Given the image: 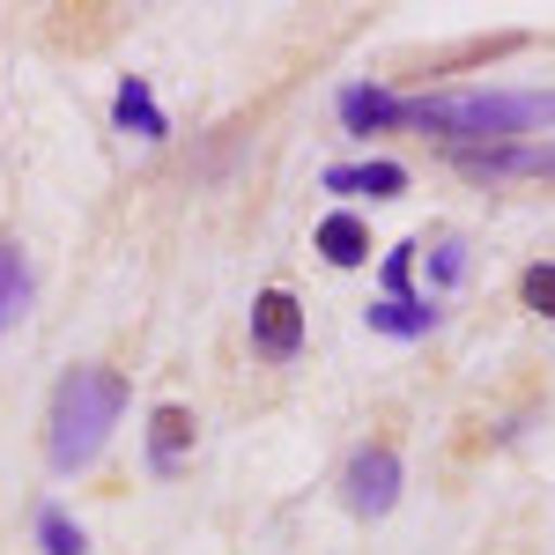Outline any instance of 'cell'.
Returning <instances> with one entry per match:
<instances>
[{
  "instance_id": "11",
  "label": "cell",
  "mask_w": 555,
  "mask_h": 555,
  "mask_svg": "<svg viewBox=\"0 0 555 555\" xmlns=\"http://www.w3.org/2000/svg\"><path fill=\"white\" fill-rule=\"evenodd\" d=\"M518 304H526V311H541V319H555V267H548V259L518 274Z\"/></svg>"
},
{
  "instance_id": "4",
  "label": "cell",
  "mask_w": 555,
  "mask_h": 555,
  "mask_svg": "<svg viewBox=\"0 0 555 555\" xmlns=\"http://www.w3.org/2000/svg\"><path fill=\"white\" fill-rule=\"evenodd\" d=\"M297 341H304L297 297H289V289H267V297L253 304V348H259V356H274V363H289V356H297Z\"/></svg>"
},
{
  "instance_id": "3",
  "label": "cell",
  "mask_w": 555,
  "mask_h": 555,
  "mask_svg": "<svg viewBox=\"0 0 555 555\" xmlns=\"http://www.w3.org/2000/svg\"><path fill=\"white\" fill-rule=\"evenodd\" d=\"M392 496H400V460H392V444L356 452V460H348V504L363 518H378V512H392Z\"/></svg>"
},
{
  "instance_id": "2",
  "label": "cell",
  "mask_w": 555,
  "mask_h": 555,
  "mask_svg": "<svg viewBox=\"0 0 555 555\" xmlns=\"http://www.w3.org/2000/svg\"><path fill=\"white\" fill-rule=\"evenodd\" d=\"M400 119L408 127H429V133H452V141H512V133H533L555 119V96H504V89H489V96H415V104H400Z\"/></svg>"
},
{
  "instance_id": "15",
  "label": "cell",
  "mask_w": 555,
  "mask_h": 555,
  "mask_svg": "<svg viewBox=\"0 0 555 555\" xmlns=\"http://www.w3.org/2000/svg\"><path fill=\"white\" fill-rule=\"evenodd\" d=\"M429 267H437V282H460V245H437Z\"/></svg>"
},
{
  "instance_id": "12",
  "label": "cell",
  "mask_w": 555,
  "mask_h": 555,
  "mask_svg": "<svg viewBox=\"0 0 555 555\" xmlns=\"http://www.w3.org/2000/svg\"><path fill=\"white\" fill-rule=\"evenodd\" d=\"M38 541H44V555H82V526L67 512H44L38 518Z\"/></svg>"
},
{
  "instance_id": "13",
  "label": "cell",
  "mask_w": 555,
  "mask_h": 555,
  "mask_svg": "<svg viewBox=\"0 0 555 555\" xmlns=\"http://www.w3.org/2000/svg\"><path fill=\"white\" fill-rule=\"evenodd\" d=\"M408 282H415V245H392L385 253V304L408 297Z\"/></svg>"
},
{
  "instance_id": "6",
  "label": "cell",
  "mask_w": 555,
  "mask_h": 555,
  "mask_svg": "<svg viewBox=\"0 0 555 555\" xmlns=\"http://www.w3.org/2000/svg\"><path fill=\"white\" fill-rule=\"evenodd\" d=\"M326 193H371V201H392V193H408V171H400V164H334V171H326Z\"/></svg>"
},
{
  "instance_id": "10",
  "label": "cell",
  "mask_w": 555,
  "mask_h": 555,
  "mask_svg": "<svg viewBox=\"0 0 555 555\" xmlns=\"http://www.w3.org/2000/svg\"><path fill=\"white\" fill-rule=\"evenodd\" d=\"M371 326H378V334H400V341H423L429 326H437V311H429V304H415V297L371 304Z\"/></svg>"
},
{
  "instance_id": "5",
  "label": "cell",
  "mask_w": 555,
  "mask_h": 555,
  "mask_svg": "<svg viewBox=\"0 0 555 555\" xmlns=\"http://www.w3.org/2000/svg\"><path fill=\"white\" fill-rule=\"evenodd\" d=\"M185 452H193V415H185V408H156V415H149V467L178 474Z\"/></svg>"
},
{
  "instance_id": "8",
  "label": "cell",
  "mask_w": 555,
  "mask_h": 555,
  "mask_svg": "<svg viewBox=\"0 0 555 555\" xmlns=\"http://www.w3.org/2000/svg\"><path fill=\"white\" fill-rule=\"evenodd\" d=\"M112 112H119V127L127 133H141V141H164V112H156V96H149V82H141V75H133L127 89H119V104H112Z\"/></svg>"
},
{
  "instance_id": "9",
  "label": "cell",
  "mask_w": 555,
  "mask_h": 555,
  "mask_svg": "<svg viewBox=\"0 0 555 555\" xmlns=\"http://www.w3.org/2000/svg\"><path fill=\"white\" fill-rule=\"evenodd\" d=\"M341 119H348L356 133L400 127V96H385V89H348V96H341Z\"/></svg>"
},
{
  "instance_id": "7",
  "label": "cell",
  "mask_w": 555,
  "mask_h": 555,
  "mask_svg": "<svg viewBox=\"0 0 555 555\" xmlns=\"http://www.w3.org/2000/svg\"><path fill=\"white\" fill-rule=\"evenodd\" d=\"M319 253L334 259V267H363V259H371V230H363L356 215H326V222H319Z\"/></svg>"
},
{
  "instance_id": "14",
  "label": "cell",
  "mask_w": 555,
  "mask_h": 555,
  "mask_svg": "<svg viewBox=\"0 0 555 555\" xmlns=\"http://www.w3.org/2000/svg\"><path fill=\"white\" fill-rule=\"evenodd\" d=\"M15 297H23V282H15V259L0 253V326L15 319Z\"/></svg>"
},
{
  "instance_id": "1",
  "label": "cell",
  "mask_w": 555,
  "mask_h": 555,
  "mask_svg": "<svg viewBox=\"0 0 555 555\" xmlns=\"http://www.w3.org/2000/svg\"><path fill=\"white\" fill-rule=\"evenodd\" d=\"M119 408H127V378H119V371H104V363L67 371L60 392H52V437H44L52 467H60V474L89 467V460L104 452L112 423H119Z\"/></svg>"
}]
</instances>
